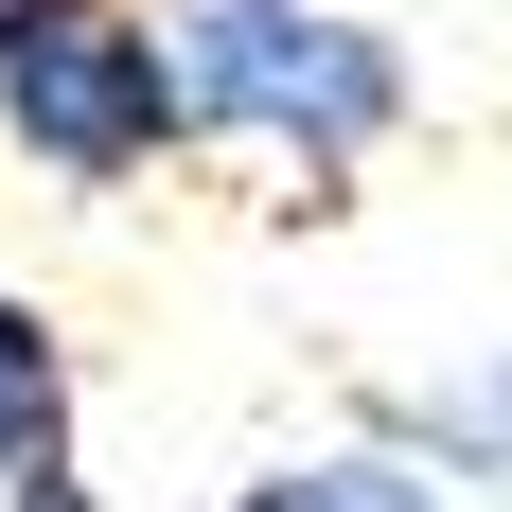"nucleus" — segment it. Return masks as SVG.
<instances>
[{
    "label": "nucleus",
    "instance_id": "nucleus-5",
    "mask_svg": "<svg viewBox=\"0 0 512 512\" xmlns=\"http://www.w3.org/2000/svg\"><path fill=\"white\" fill-rule=\"evenodd\" d=\"M18 512H89V495H71V477H53V495H18Z\"/></svg>",
    "mask_w": 512,
    "mask_h": 512
},
{
    "label": "nucleus",
    "instance_id": "nucleus-2",
    "mask_svg": "<svg viewBox=\"0 0 512 512\" xmlns=\"http://www.w3.org/2000/svg\"><path fill=\"white\" fill-rule=\"evenodd\" d=\"M0 124H18L53 177H142V159L177 142L159 36L124 0H0Z\"/></svg>",
    "mask_w": 512,
    "mask_h": 512
},
{
    "label": "nucleus",
    "instance_id": "nucleus-3",
    "mask_svg": "<svg viewBox=\"0 0 512 512\" xmlns=\"http://www.w3.org/2000/svg\"><path fill=\"white\" fill-rule=\"evenodd\" d=\"M71 477V354H53V318L0 301V495H53Z\"/></svg>",
    "mask_w": 512,
    "mask_h": 512
},
{
    "label": "nucleus",
    "instance_id": "nucleus-1",
    "mask_svg": "<svg viewBox=\"0 0 512 512\" xmlns=\"http://www.w3.org/2000/svg\"><path fill=\"white\" fill-rule=\"evenodd\" d=\"M142 36H159L177 124H230V142L301 159V177H336L354 142L407 124V53L354 36V18H301V0H177V18H142Z\"/></svg>",
    "mask_w": 512,
    "mask_h": 512
},
{
    "label": "nucleus",
    "instance_id": "nucleus-4",
    "mask_svg": "<svg viewBox=\"0 0 512 512\" xmlns=\"http://www.w3.org/2000/svg\"><path fill=\"white\" fill-rule=\"evenodd\" d=\"M248 512H442L424 477H389V460H318V477H265Z\"/></svg>",
    "mask_w": 512,
    "mask_h": 512
}]
</instances>
